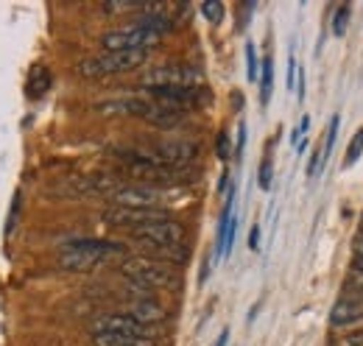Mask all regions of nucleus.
<instances>
[{"label":"nucleus","mask_w":363,"mask_h":346,"mask_svg":"<svg viewBox=\"0 0 363 346\" xmlns=\"http://www.w3.org/2000/svg\"><path fill=\"white\" fill-rule=\"evenodd\" d=\"M126 257V249L112 240H76L59 252V268L70 274H87L104 262Z\"/></svg>","instance_id":"1"},{"label":"nucleus","mask_w":363,"mask_h":346,"mask_svg":"<svg viewBox=\"0 0 363 346\" xmlns=\"http://www.w3.org/2000/svg\"><path fill=\"white\" fill-rule=\"evenodd\" d=\"M333 327H358L363 324V296H344L330 310Z\"/></svg>","instance_id":"11"},{"label":"nucleus","mask_w":363,"mask_h":346,"mask_svg":"<svg viewBox=\"0 0 363 346\" xmlns=\"http://www.w3.org/2000/svg\"><path fill=\"white\" fill-rule=\"evenodd\" d=\"M137 246H184V226L174 218H165V221H157V223H148V226H140L132 232Z\"/></svg>","instance_id":"7"},{"label":"nucleus","mask_w":363,"mask_h":346,"mask_svg":"<svg viewBox=\"0 0 363 346\" xmlns=\"http://www.w3.org/2000/svg\"><path fill=\"white\" fill-rule=\"evenodd\" d=\"M249 246L257 252L260 249V226H252V232H249Z\"/></svg>","instance_id":"26"},{"label":"nucleus","mask_w":363,"mask_h":346,"mask_svg":"<svg viewBox=\"0 0 363 346\" xmlns=\"http://www.w3.org/2000/svg\"><path fill=\"white\" fill-rule=\"evenodd\" d=\"M50 84H53V79H50V70L48 67H43V65L31 67V73H28V98L31 101H40L48 89H50Z\"/></svg>","instance_id":"13"},{"label":"nucleus","mask_w":363,"mask_h":346,"mask_svg":"<svg viewBox=\"0 0 363 346\" xmlns=\"http://www.w3.org/2000/svg\"><path fill=\"white\" fill-rule=\"evenodd\" d=\"M352 249H355V255H363V232L355 238V246H352Z\"/></svg>","instance_id":"29"},{"label":"nucleus","mask_w":363,"mask_h":346,"mask_svg":"<svg viewBox=\"0 0 363 346\" xmlns=\"http://www.w3.org/2000/svg\"><path fill=\"white\" fill-rule=\"evenodd\" d=\"M118 162H121V168L129 173L132 179H140V184H148V187L184 184V182L193 179V171H190V168H171V165L148 162V160L135 157L129 148H121V151H118Z\"/></svg>","instance_id":"2"},{"label":"nucleus","mask_w":363,"mask_h":346,"mask_svg":"<svg viewBox=\"0 0 363 346\" xmlns=\"http://www.w3.org/2000/svg\"><path fill=\"white\" fill-rule=\"evenodd\" d=\"M218 157L229 160V137L227 134H218Z\"/></svg>","instance_id":"25"},{"label":"nucleus","mask_w":363,"mask_h":346,"mask_svg":"<svg viewBox=\"0 0 363 346\" xmlns=\"http://www.w3.org/2000/svg\"><path fill=\"white\" fill-rule=\"evenodd\" d=\"M17 216H20V193L14 196V204H11V216H9V223H6V235H11V232H14V226H17Z\"/></svg>","instance_id":"23"},{"label":"nucleus","mask_w":363,"mask_h":346,"mask_svg":"<svg viewBox=\"0 0 363 346\" xmlns=\"http://www.w3.org/2000/svg\"><path fill=\"white\" fill-rule=\"evenodd\" d=\"M361 154H363V126L355 131V137H352V143H350V148H347V160H344V168L355 165V162L361 160Z\"/></svg>","instance_id":"16"},{"label":"nucleus","mask_w":363,"mask_h":346,"mask_svg":"<svg viewBox=\"0 0 363 346\" xmlns=\"http://www.w3.org/2000/svg\"><path fill=\"white\" fill-rule=\"evenodd\" d=\"M246 76H249V82H257L260 79V62H257L255 43L246 45Z\"/></svg>","instance_id":"17"},{"label":"nucleus","mask_w":363,"mask_h":346,"mask_svg":"<svg viewBox=\"0 0 363 346\" xmlns=\"http://www.w3.org/2000/svg\"><path fill=\"white\" fill-rule=\"evenodd\" d=\"M361 232H363V216H361Z\"/></svg>","instance_id":"32"},{"label":"nucleus","mask_w":363,"mask_h":346,"mask_svg":"<svg viewBox=\"0 0 363 346\" xmlns=\"http://www.w3.org/2000/svg\"><path fill=\"white\" fill-rule=\"evenodd\" d=\"M92 335H126V338H154L151 327H143L129 313H109L92 321Z\"/></svg>","instance_id":"10"},{"label":"nucleus","mask_w":363,"mask_h":346,"mask_svg":"<svg viewBox=\"0 0 363 346\" xmlns=\"http://www.w3.org/2000/svg\"><path fill=\"white\" fill-rule=\"evenodd\" d=\"M347 23H350V6H341V9L335 11V17H333V34H335V37H344Z\"/></svg>","instance_id":"20"},{"label":"nucleus","mask_w":363,"mask_h":346,"mask_svg":"<svg viewBox=\"0 0 363 346\" xmlns=\"http://www.w3.org/2000/svg\"><path fill=\"white\" fill-rule=\"evenodd\" d=\"M135 157L148 160V162H160V165H171V168H187L196 157H199V145L190 140H157V143H145L129 148Z\"/></svg>","instance_id":"5"},{"label":"nucleus","mask_w":363,"mask_h":346,"mask_svg":"<svg viewBox=\"0 0 363 346\" xmlns=\"http://www.w3.org/2000/svg\"><path fill=\"white\" fill-rule=\"evenodd\" d=\"M121 274L137 285L143 291H157V288H171L179 282V274H177V265L171 262H162V260L154 257H126L121 262Z\"/></svg>","instance_id":"3"},{"label":"nucleus","mask_w":363,"mask_h":346,"mask_svg":"<svg viewBox=\"0 0 363 346\" xmlns=\"http://www.w3.org/2000/svg\"><path fill=\"white\" fill-rule=\"evenodd\" d=\"M129 316L140 321L143 327H154V324H162L165 321V307L162 304H157L151 296H145V299H137V302L129 304Z\"/></svg>","instance_id":"12"},{"label":"nucleus","mask_w":363,"mask_h":346,"mask_svg":"<svg viewBox=\"0 0 363 346\" xmlns=\"http://www.w3.org/2000/svg\"><path fill=\"white\" fill-rule=\"evenodd\" d=\"M143 89H160V86H193L201 89L204 86V73L196 65H184V62H171V65H157L148 67L140 76Z\"/></svg>","instance_id":"6"},{"label":"nucleus","mask_w":363,"mask_h":346,"mask_svg":"<svg viewBox=\"0 0 363 346\" xmlns=\"http://www.w3.org/2000/svg\"><path fill=\"white\" fill-rule=\"evenodd\" d=\"M311 129V118H308V115H305V118H302V123H299V126H296V131H294V134H291V137H294V143H296V145H299V143H302V134H305V131Z\"/></svg>","instance_id":"24"},{"label":"nucleus","mask_w":363,"mask_h":346,"mask_svg":"<svg viewBox=\"0 0 363 346\" xmlns=\"http://www.w3.org/2000/svg\"><path fill=\"white\" fill-rule=\"evenodd\" d=\"M260 67H263V76H260V104L266 106V104L272 101V89H274V59L272 56H266Z\"/></svg>","instance_id":"15"},{"label":"nucleus","mask_w":363,"mask_h":346,"mask_svg":"<svg viewBox=\"0 0 363 346\" xmlns=\"http://www.w3.org/2000/svg\"><path fill=\"white\" fill-rule=\"evenodd\" d=\"M227 341H229V330H224V333L218 335V341H216V346H227Z\"/></svg>","instance_id":"30"},{"label":"nucleus","mask_w":363,"mask_h":346,"mask_svg":"<svg viewBox=\"0 0 363 346\" xmlns=\"http://www.w3.org/2000/svg\"><path fill=\"white\" fill-rule=\"evenodd\" d=\"M104 223L106 226H115V229H129L135 232L140 226H148V223H157V221H165L168 210H140V207H106L104 210Z\"/></svg>","instance_id":"8"},{"label":"nucleus","mask_w":363,"mask_h":346,"mask_svg":"<svg viewBox=\"0 0 363 346\" xmlns=\"http://www.w3.org/2000/svg\"><path fill=\"white\" fill-rule=\"evenodd\" d=\"M243 145H246V123L238 126V157L243 154Z\"/></svg>","instance_id":"27"},{"label":"nucleus","mask_w":363,"mask_h":346,"mask_svg":"<svg viewBox=\"0 0 363 346\" xmlns=\"http://www.w3.org/2000/svg\"><path fill=\"white\" fill-rule=\"evenodd\" d=\"M294 79H296V59L291 53V59H288V86H294Z\"/></svg>","instance_id":"28"},{"label":"nucleus","mask_w":363,"mask_h":346,"mask_svg":"<svg viewBox=\"0 0 363 346\" xmlns=\"http://www.w3.org/2000/svg\"><path fill=\"white\" fill-rule=\"evenodd\" d=\"M330 346H363V333H352V335H341Z\"/></svg>","instance_id":"22"},{"label":"nucleus","mask_w":363,"mask_h":346,"mask_svg":"<svg viewBox=\"0 0 363 346\" xmlns=\"http://www.w3.org/2000/svg\"><path fill=\"white\" fill-rule=\"evenodd\" d=\"M145 59H148V50H101L79 65V76L95 82V79L132 73L140 65H145Z\"/></svg>","instance_id":"4"},{"label":"nucleus","mask_w":363,"mask_h":346,"mask_svg":"<svg viewBox=\"0 0 363 346\" xmlns=\"http://www.w3.org/2000/svg\"><path fill=\"white\" fill-rule=\"evenodd\" d=\"M168 193L162 187H148V184H123L115 196L112 204L115 207H140V210H165Z\"/></svg>","instance_id":"9"},{"label":"nucleus","mask_w":363,"mask_h":346,"mask_svg":"<svg viewBox=\"0 0 363 346\" xmlns=\"http://www.w3.org/2000/svg\"><path fill=\"white\" fill-rule=\"evenodd\" d=\"M232 201H235V187L229 190L227 207L221 213V223H218V240H216V257L221 260L227 255V232H229V221H232Z\"/></svg>","instance_id":"14"},{"label":"nucleus","mask_w":363,"mask_h":346,"mask_svg":"<svg viewBox=\"0 0 363 346\" xmlns=\"http://www.w3.org/2000/svg\"><path fill=\"white\" fill-rule=\"evenodd\" d=\"M257 184H260L263 190H269V187H272V162H269V160L260 165V173H257Z\"/></svg>","instance_id":"21"},{"label":"nucleus","mask_w":363,"mask_h":346,"mask_svg":"<svg viewBox=\"0 0 363 346\" xmlns=\"http://www.w3.org/2000/svg\"><path fill=\"white\" fill-rule=\"evenodd\" d=\"M201 14L210 20V23H221L224 20V3H218V0H207V3H201Z\"/></svg>","instance_id":"19"},{"label":"nucleus","mask_w":363,"mask_h":346,"mask_svg":"<svg viewBox=\"0 0 363 346\" xmlns=\"http://www.w3.org/2000/svg\"><path fill=\"white\" fill-rule=\"evenodd\" d=\"M355 271H361L363 274V255H355Z\"/></svg>","instance_id":"31"},{"label":"nucleus","mask_w":363,"mask_h":346,"mask_svg":"<svg viewBox=\"0 0 363 346\" xmlns=\"http://www.w3.org/2000/svg\"><path fill=\"white\" fill-rule=\"evenodd\" d=\"M338 118H333L330 121V126H327V137H324V145H321V165L327 162V157L333 154V145H335V134H338Z\"/></svg>","instance_id":"18"}]
</instances>
